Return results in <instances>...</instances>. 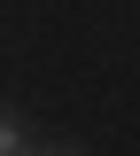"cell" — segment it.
Listing matches in <instances>:
<instances>
[{
    "label": "cell",
    "instance_id": "cell-1",
    "mask_svg": "<svg viewBox=\"0 0 140 156\" xmlns=\"http://www.w3.org/2000/svg\"><path fill=\"white\" fill-rule=\"evenodd\" d=\"M0 156H23V125H16L8 109H0Z\"/></svg>",
    "mask_w": 140,
    "mask_h": 156
},
{
    "label": "cell",
    "instance_id": "cell-2",
    "mask_svg": "<svg viewBox=\"0 0 140 156\" xmlns=\"http://www.w3.org/2000/svg\"><path fill=\"white\" fill-rule=\"evenodd\" d=\"M23 156H78V148H23Z\"/></svg>",
    "mask_w": 140,
    "mask_h": 156
}]
</instances>
